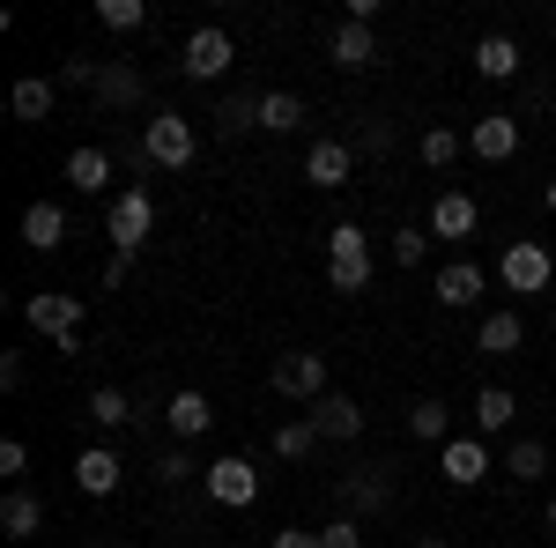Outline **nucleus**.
<instances>
[{
  "instance_id": "11",
  "label": "nucleus",
  "mask_w": 556,
  "mask_h": 548,
  "mask_svg": "<svg viewBox=\"0 0 556 548\" xmlns=\"http://www.w3.org/2000/svg\"><path fill=\"white\" fill-rule=\"evenodd\" d=\"M304 422L319 430V445H356V437H364V408H356L349 393H327V400H312V408H304Z\"/></svg>"
},
{
  "instance_id": "24",
  "label": "nucleus",
  "mask_w": 556,
  "mask_h": 548,
  "mask_svg": "<svg viewBox=\"0 0 556 548\" xmlns=\"http://www.w3.org/2000/svg\"><path fill=\"white\" fill-rule=\"evenodd\" d=\"M0 534H8V541H30V534H45V505L30 497V489H8V497H0Z\"/></svg>"
},
{
  "instance_id": "8",
  "label": "nucleus",
  "mask_w": 556,
  "mask_h": 548,
  "mask_svg": "<svg viewBox=\"0 0 556 548\" xmlns=\"http://www.w3.org/2000/svg\"><path fill=\"white\" fill-rule=\"evenodd\" d=\"M201 489H208V505H223V511H245V505L260 497V467L230 453V460H215L208 474H201Z\"/></svg>"
},
{
  "instance_id": "44",
  "label": "nucleus",
  "mask_w": 556,
  "mask_h": 548,
  "mask_svg": "<svg viewBox=\"0 0 556 548\" xmlns=\"http://www.w3.org/2000/svg\"><path fill=\"white\" fill-rule=\"evenodd\" d=\"M549 534H556V497H549Z\"/></svg>"
},
{
  "instance_id": "2",
  "label": "nucleus",
  "mask_w": 556,
  "mask_h": 548,
  "mask_svg": "<svg viewBox=\"0 0 556 548\" xmlns=\"http://www.w3.org/2000/svg\"><path fill=\"white\" fill-rule=\"evenodd\" d=\"M327 282L342 296L371 290V230H356V222H334L327 230Z\"/></svg>"
},
{
  "instance_id": "42",
  "label": "nucleus",
  "mask_w": 556,
  "mask_h": 548,
  "mask_svg": "<svg viewBox=\"0 0 556 548\" xmlns=\"http://www.w3.org/2000/svg\"><path fill=\"white\" fill-rule=\"evenodd\" d=\"M542 201H549V215H556V178H549V186H542Z\"/></svg>"
},
{
  "instance_id": "36",
  "label": "nucleus",
  "mask_w": 556,
  "mask_h": 548,
  "mask_svg": "<svg viewBox=\"0 0 556 548\" xmlns=\"http://www.w3.org/2000/svg\"><path fill=\"white\" fill-rule=\"evenodd\" d=\"M193 474H208V467H193V453H156V482L164 489H186Z\"/></svg>"
},
{
  "instance_id": "14",
  "label": "nucleus",
  "mask_w": 556,
  "mask_h": 548,
  "mask_svg": "<svg viewBox=\"0 0 556 548\" xmlns=\"http://www.w3.org/2000/svg\"><path fill=\"white\" fill-rule=\"evenodd\" d=\"M349 170H356V149L349 141H312L304 149V186H319V193H342Z\"/></svg>"
},
{
  "instance_id": "34",
  "label": "nucleus",
  "mask_w": 556,
  "mask_h": 548,
  "mask_svg": "<svg viewBox=\"0 0 556 548\" xmlns=\"http://www.w3.org/2000/svg\"><path fill=\"white\" fill-rule=\"evenodd\" d=\"M386 245H393V267L408 275V267H424V259H430V230H408V222H401Z\"/></svg>"
},
{
  "instance_id": "1",
  "label": "nucleus",
  "mask_w": 556,
  "mask_h": 548,
  "mask_svg": "<svg viewBox=\"0 0 556 548\" xmlns=\"http://www.w3.org/2000/svg\"><path fill=\"white\" fill-rule=\"evenodd\" d=\"M141 149H149V164H156V170H186L193 156H201V133H193L186 112L164 104V112H149V119H141Z\"/></svg>"
},
{
  "instance_id": "21",
  "label": "nucleus",
  "mask_w": 556,
  "mask_h": 548,
  "mask_svg": "<svg viewBox=\"0 0 556 548\" xmlns=\"http://www.w3.org/2000/svg\"><path fill=\"white\" fill-rule=\"evenodd\" d=\"M519 67H527V60H519V38H505V30H490V38L475 44V75H482V82H513Z\"/></svg>"
},
{
  "instance_id": "25",
  "label": "nucleus",
  "mask_w": 556,
  "mask_h": 548,
  "mask_svg": "<svg viewBox=\"0 0 556 548\" xmlns=\"http://www.w3.org/2000/svg\"><path fill=\"white\" fill-rule=\"evenodd\" d=\"M52 104H60V89L45 82V75H23V82L8 89V112H15L23 127H38V119H52Z\"/></svg>"
},
{
  "instance_id": "22",
  "label": "nucleus",
  "mask_w": 556,
  "mask_h": 548,
  "mask_svg": "<svg viewBox=\"0 0 556 548\" xmlns=\"http://www.w3.org/2000/svg\"><path fill=\"white\" fill-rule=\"evenodd\" d=\"M112 149H97V141H83V149H75V156H67V186H75V193H104V186H112Z\"/></svg>"
},
{
  "instance_id": "38",
  "label": "nucleus",
  "mask_w": 556,
  "mask_h": 548,
  "mask_svg": "<svg viewBox=\"0 0 556 548\" xmlns=\"http://www.w3.org/2000/svg\"><path fill=\"white\" fill-rule=\"evenodd\" d=\"M0 474L23 489V474H30V445H23V437H8V445H0Z\"/></svg>"
},
{
  "instance_id": "32",
  "label": "nucleus",
  "mask_w": 556,
  "mask_h": 548,
  "mask_svg": "<svg viewBox=\"0 0 556 548\" xmlns=\"http://www.w3.org/2000/svg\"><path fill=\"white\" fill-rule=\"evenodd\" d=\"M319 453V430L304 416H290V422H275V460H312Z\"/></svg>"
},
{
  "instance_id": "43",
  "label": "nucleus",
  "mask_w": 556,
  "mask_h": 548,
  "mask_svg": "<svg viewBox=\"0 0 556 548\" xmlns=\"http://www.w3.org/2000/svg\"><path fill=\"white\" fill-rule=\"evenodd\" d=\"M416 548H453V541H438V534H430V541H416Z\"/></svg>"
},
{
  "instance_id": "15",
  "label": "nucleus",
  "mask_w": 556,
  "mask_h": 548,
  "mask_svg": "<svg viewBox=\"0 0 556 548\" xmlns=\"http://www.w3.org/2000/svg\"><path fill=\"white\" fill-rule=\"evenodd\" d=\"M327 60H334L342 75H364V67L379 60V38H371V23L342 15V23H334V38H327Z\"/></svg>"
},
{
  "instance_id": "17",
  "label": "nucleus",
  "mask_w": 556,
  "mask_h": 548,
  "mask_svg": "<svg viewBox=\"0 0 556 548\" xmlns=\"http://www.w3.org/2000/svg\"><path fill=\"white\" fill-rule=\"evenodd\" d=\"M119 482H127V467H119L112 445H89L83 460H75V489H83V497H112Z\"/></svg>"
},
{
  "instance_id": "31",
  "label": "nucleus",
  "mask_w": 556,
  "mask_h": 548,
  "mask_svg": "<svg viewBox=\"0 0 556 548\" xmlns=\"http://www.w3.org/2000/svg\"><path fill=\"white\" fill-rule=\"evenodd\" d=\"M505 474H513V482H542V474H549V445H542V437H513Z\"/></svg>"
},
{
  "instance_id": "19",
  "label": "nucleus",
  "mask_w": 556,
  "mask_h": 548,
  "mask_svg": "<svg viewBox=\"0 0 556 548\" xmlns=\"http://www.w3.org/2000/svg\"><path fill=\"white\" fill-rule=\"evenodd\" d=\"M519 341H527L519 304H505V311H482V327H475V348H482V356H519Z\"/></svg>"
},
{
  "instance_id": "23",
  "label": "nucleus",
  "mask_w": 556,
  "mask_h": 548,
  "mask_svg": "<svg viewBox=\"0 0 556 548\" xmlns=\"http://www.w3.org/2000/svg\"><path fill=\"white\" fill-rule=\"evenodd\" d=\"M513 422H519V400L505 385H482V393H475V437H505Z\"/></svg>"
},
{
  "instance_id": "41",
  "label": "nucleus",
  "mask_w": 556,
  "mask_h": 548,
  "mask_svg": "<svg viewBox=\"0 0 556 548\" xmlns=\"http://www.w3.org/2000/svg\"><path fill=\"white\" fill-rule=\"evenodd\" d=\"M127 275H134V253H112V259H104V290H119Z\"/></svg>"
},
{
  "instance_id": "10",
  "label": "nucleus",
  "mask_w": 556,
  "mask_h": 548,
  "mask_svg": "<svg viewBox=\"0 0 556 548\" xmlns=\"http://www.w3.org/2000/svg\"><path fill=\"white\" fill-rule=\"evenodd\" d=\"M482 290H490V275H482L475 259H445V267L430 275V296H438L445 311H475V304H482Z\"/></svg>"
},
{
  "instance_id": "30",
  "label": "nucleus",
  "mask_w": 556,
  "mask_h": 548,
  "mask_svg": "<svg viewBox=\"0 0 556 548\" xmlns=\"http://www.w3.org/2000/svg\"><path fill=\"white\" fill-rule=\"evenodd\" d=\"M408 437L445 445V437H453V408H445V400H416V408H408Z\"/></svg>"
},
{
  "instance_id": "9",
  "label": "nucleus",
  "mask_w": 556,
  "mask_h": 548,
  "mask_svg": "<svg viewBox=\"0 0 556 548\" xmlns=\"http://www.w3.org/2000/svg\"><path fill=\"white\" fill-rule=\"evenodd\" d=\"M23 319H30V327H38L45 341H67V334H83L89 304H83V296H60V290H45V296H23Z\"/></svg>"
},
{
  "instance_id": "4",
  "label": "nucleus",
  "mask_w": 556,
  "mask_h": 548,
  "mask_svg": "<svg viewBox=\"0 0 556 548\" xmlns=\"http://www.w3.org/2000/svg\"><path fill=\"white\" fill-rule=\"evenodd\" d=\"M497 282L513 296H542L556 282V253L542 245V238H513L505 253H497Z\"/></svg>"
},
{
  "instance_id": "37",
  "label": "nucleus",
  "mask_w": 556,
  "mask_h": 548,
  "mask_svg": "<svg viewBox=\"0 0 556 548\" xmlns=\"http://www.w3.org/2000/svg\"><path fill=\"white\" fill-rule=\"evenodd\" d=\"M319 548H364V526H356V519H327V526H319Z\"/></svg>"
},
{
  "instance_id": "39",
  "label": "nucleus",
  "mask_w": 556,
  "mask_h": 548,
  "mask_svg": "<svg viewBox=\"0 0 556 548\" xmlns=\"http://www.w3.org/2000/svg\"><path fill=\"white\" fill-rule=\"evenodd\" d=\"M267 548H319V526H282Z\"/></svg>"
},
{
  "instance_id": "3",
  "label": "nucleus",
  "mask_w": 556,
  "mask_h": 548,
  "mask_svg": "<svg viewBox=\"0 0 556 548\" xmlns=\"http://www.w3.org/2000/svg\"><path fill=\"white\" fill-rule=\"evenodd\" d=\"M104 238H112V253H141V245L156 238V193H149V186L112 193V208H104Z\"/></svg>"
},
{
  "instance_id": "13",
  "label": "nucleus",
  "mask_w": 556,
  "mask_h": 548,
  "mask_svg": "<svg viewBox=\"0 0 556 548\" xmlns=\"http://www.w3.org/2000/svg\"><path fill=\"white\" fill-rule=\"evenodd\" d=\"M468 149L482 156V164H513L519 156V112H482L468 127Z\"/></svg>"
},
{
  "instance_id": "16",
  "label": "nucleus",
  "mask_w": 556,
  "mask_h": 548,
  "mask_svg": "<svg viewBox=\"0 0 556 548\" xmlns=\"http://www.w3.org/2000/svg\"><path fill=\"white\" fill-rule=\"evenodd\" d=\"M342 505H349V519L356 511H386L393 505V467H356V474H342Z\"/></svg>"
},
{
  "instance_id": "6",
  "label": "nucleus",
  "mask_w": 556,
  "mask_h": 548,
  "mask_svg": "<svg viewBox=\"0 0 556 548\" xmlns=\"http://www.w3.org/2000/svg\"><path fill=\"white\" fill-rule=\"evenodd\" d=\"M438 474H445L453 489H482V482H490V437L453 430V437L438 445Z\"/></svg>"
},
{
  "instance_id": "26",
  "label": "nucleus",
  "mask_w": 556,
  "mask_h": 548,
  "mask_svg": "<svg viewBox=\"0 0 556 548\" xmlns=\"http://www.w3.org/2000/svg\"><path fill=\"white\" fill-rule=\"evenodd\" d=\"M89 97H97V104H104V112H134V104H141V97H149V89H141V75H134V67H104V75H97V89H89Z\"/></svg>"
},
{
  "instance_id": "5",
  "label": "nucleus",
  "mask_w": 556,
  "mask_h": 548,
  "mask_svg": "<svg viewBox=\"0 0 556 548\" xmlns=\"http://www.w3.org/2000/svg\"><path fill=\"white\" fill-rule=\"evenodd\" d=\"M178 67H186V82H223V75L238 67V44H230V30L201 23V30L186 38V52H178Z\"/></svg>"
},
{
  "instance_id": "29",
  "label": "nucleus",
  "mask_w": 556,
  "mask_h": 548,
  "mask_svg": "<svg viewBox=\"0 0 556 548\" xmlns=\"http://www.w3.org/2000/svg\"><path fill=\"white\" fill-rule=\"evenodd\" d=\"M89 422H97V430H127V422H141V416H134V400L119 385H97V393H89Z\"/></svg>"
},
{
  "instance_id": "18",
  "label": "nucleus",
  "mask_w": 556,
  "mask_h": 548,
  "mask_svg": "<svg viewBox=\"0 0 556 548\" xmlns=\"http://www.w3.org/2000/svg\"><path fill=\"white\" fill-rule=\"evenodd\" d=\"M23 245H30V253H60V245H67V208H60V201H30V208H23Z\"/></svg>"
},
{
  "instance_id": "33",
  "label": "nucleus",
  "mask_w": 556,
  "mask_h": 548,
  "mask_svg": "<svg viewBox=\"0 0 556 548\" xmlns=\"http://www.w3.org/2000/svg\"><path fill=\"white\" fill-rule=\"evenodd\" d=\"M416 156H424L430 170H453V164H460V133H453V127H430L424 141H416Z\"/></svg>"
},
{
  "instance_id": "27",
  "label": "nucleus",
  "mask_w": 556,
  "mask_h": 548,
  "mask_svg": "<svg viewBox=\"0 0 556 548\" xmlns=\"http://www.w3.org/2000/svg\"><path fill=\"white\" fill-rule=\"evenodd\" d=\"M253 127H260V97H253V89H230V97L215 104V133L238 141V133H253Z\"/></svg>"
},
{
  "instance_id": "40",
  "label": "nucleus",
  "mask_w": 556,
  "mask_h": 548,
  "mask_svg": "<svg viewBox=\"0 0 556 548\" xmlns=\"http://www.w3.org/2000/svg\"><path fill=\"white\" fill-rule=\"evenodd\" d=\"M386 149H393V127L371 119V127H364V156H386Z\"/></svg>"
},
{
  "instance_id": "20",
  "label": "nucleus",
  "mask_w": 556,
  "mask_h": 548,
  "mask_svg": "<svg viewBox=\"0 0 556 548\" xmlns=\"http://www.w3.org/2000/svg\"><path fill=\"white\" fill-rule=\"evenodd\" d=\"M208 422H215V408H208V393H193V385H178L172 400H164V430L172 437H201Z\"/></svg>"
},
{
  "instance_id": "12",
  "label": "nucleus",
  "mask_w": 556,
  "mask_h": 548,
  "mask_svg": "<svg viewBox=\"0 0 556 548\" xmlns=\"http://www.w3.org/2000/svg\"><path fill=\"white\" fill-rule=\"evenodd\" d=\"M475 222H482V208H475V193H460V186H445L438 201H430V238H445V245H460V238H475Z\"/></svg>"
},
{
  "instance_id": "35",
  "label": "nucleus",
  "mask_w": 556,
  "mask_h": 548,
  "mask_svg": "<svg viewBox=\"0 0 556 548\" xmlns=\"http://www.w3.org/2000/svg\"><path fill=\"white\" fill-rule=\"evenodd\" d=\"M97 23L127 38V30H141V23H149V8H141V0H97Z\"/></svg>"
},
{
  "instance_id": "28",
  "label": "nucleus",
  "mask_w": 556,
  "mask_h": 548,
  "mask_svg": "<svg viewBox=\"0 0 556 548\" xmlns=\"http://www.w3.org/2000/svg\"><path fill=\"white\" fill-rule=\"evenodd\" d=\"M304 127V97L298 89H267L260 97V133H298Z\"/></svg>"
},
{
  "instance_id": "45",
  "label": "nucleus",
  "mask_w": 556,
  "mask_h": 548,
  "mask_svg": "<svg viewBox=\"0 0 556 548\" xmlns=\"http://www.w3.org/2000/svg\"><path fill=\"white\" fill-rule=\"evenodd\" d=\"M193 548H215V541H193Z\"/></svg>"
},
{
  "instance_id": "7",
  "label": "nucleus",
  "mask_w": 556,
  "mask_h": 548,
  "mask_svg": "<svg viewBox=\"0 0 556 548\" xmlns=\"http://www.w3.org/2000/svg\"><path fill=\"white\" fill-rule=\"evenodd\" d=\"M275 393H282V400H304V408L327 400V393H334V385H327V356H319V348H290V356L275 364Z\"/></svg>"
}]
</instances>
